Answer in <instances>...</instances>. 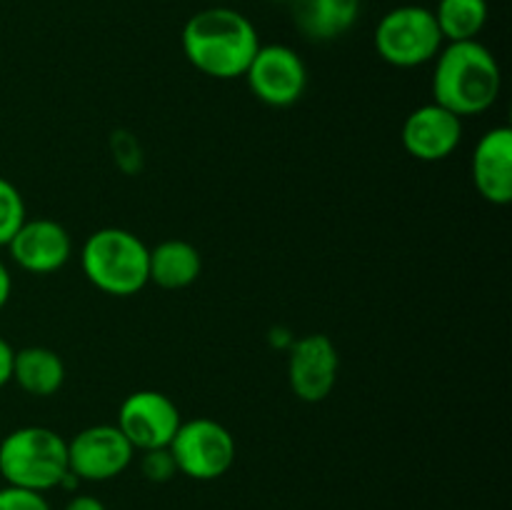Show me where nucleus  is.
<instances>
[{"label": "nucleus", "mask_w": 512, "mask_h": 510, "mask_svg": "<svg viewBox=\"0 0 512 510\" xmlns=\"http://www.w3.org/2000/svg\"><path fill=\"white\" fill-rule=\"evenodd\" d=\"M10 295H13V275H10L8 265L0 260V310L8 305Z\"/></svg>", "instance_id": "nucleus-23"}, {"label": "nucleus", "mask_w": 512, "mask_h": 510, "mask_svg": "<svg viewBox=\"0 0 512 510\" xmlns=\"http://www.w3.org/2000/svg\"><path fill=\"white\" fill-rule=\"evenodd\" d=\"M338 370L340 355L328 335L310 333L290 345L288 383L303 403H323L338 383Z\"/></svg>", "instance_id": "nucleus-10"}, {"label": "nucleus", "mask_w": 512, "mask_h": 510, "mask_svg": "<svg viewBox=\"0 0 512 510\" xmlns=\"http://www.w3.org/2000/svg\"><path fill=\"white\" fill-rule=\"evenodd\" d=\"M13 355V345L5 338H0V388H5L10 378H13Z\"/></svg>", "instance_id": "nucleus-21"}, {"label": "nucleus", "mask_w": 512, "mask_h": 510, "mask_svg": "<svg viewBox=\"0 0 512 510\" xmlns=\"http://www.w3.org/2000/svg\"><path fill=\"white\" fill-rule=\"evenodd\" d=\"M0 510H50V505L43 493L5 485L0 488Z\"/></svg>", "instance_id": "nucleus-20"}, {"label": "nucleus", "mask_w": 512, "mask_h": 510, "mask_svg": "<svg viewBox=\"0 0 512 510\" xmlns=\"http://www.w3.org/2000/svg\"><path fill=\"white\" fill-rule=\"evenodd\" d=\"M293 23L313 43L343 38L360 18V0H290Z\"/></svg>", "instance_id": "nucleus-14"}, {"label": "nucleus", "mask_w": 512, "mask_h": 510, "mask_svg": "<svg viewBox=\"0 0 512 510\" xmlns=\"http://www.w3.org/2000/svg\"><path fill=\"white\" fill-rule=\"evenodd\" d=\"M180 410L173 400L160 390H135L120 403L118 425L133 450H158L168 448L170 440L178 433Z\"/></svg>", "instance_id": "nucleus-8"}, {"label": "nucleus", "mask_w": 512, "mask_h": 510, "mask_svg": "<svg viewBox=\"0 0 512 510\" xmlns=\"http://www.w3.org/2000/svg\"><path fill=\"white\" fill-rule=\"evenodd\" d=\"M63 510H108L105 503L95 495H73V498L65 503Z\"/></svg>", "instance_id": "nucleus-22"}, {"label": "nucleus", "mask_w": 512, "mask_h": 510, "mask_svg": "<svg viewBox=\"0 0 512 510\" xmlns=\"http://www.w3.org/2000/svg\"><path fill=\"white\" fill-rule=\"evenodd\" d=\"M503 88L498 58L480 40L448 43L435 55L433 103L458 118L483 115L498 100Z\"/></svg>", "instance_id": "nucleus-2"}, {"label": "nucleus", "mask_w": 512, "mask_h": 510, "mask_svg": "<svg viewBox=\"0 0 512 510\" xmlns=\"http://www.w3.org/2000/svg\"><path fill=\"white\" fill-rule=\"evenodd\" d=\"M23 393L33 398H50L65 383V363L53 348L45 345H28L15 350L13 378Z\"/></svg>", "instance_id": "nucleus-16"}, {"label": "nucleus", "mask_w": 512, "mask_h": 510, "mask_svg": "<svg viewBox=\"0 0 512 510\" xmlns=\"http://www.w3.org/2000/svg\"><path fill=\"white\" fill-rule=\"evenodd\" d=\"M178 473L193 480H218L233 468L235 438L223 423L213 418L183 420L168 445Z\"/></svg>", "instance_id": "nucleus-6"}, {"label": "nucleus", "mask_w": 512, "mask_h": 510, "mask_svg": "<svg viewBox=\"0 0 512 510\" xmlns=\"http://www.w3.org/2000/svg\"><path fill=\"white\" fill-rule=\"evenodd\" d=\"M18 268L33 275L58 273L73 255V240L60 223L50 218L23 220L5 245Z\"/></svg>", "instance_id": "nucleus-12"}, {"label": "nucleus", "mask_w": 512, "mask_h": 510, "mask_svg": "<svg viewBox=\"0 0 512 510\" xmlns=\"http://www.w3.org/2000/svg\"><path fill=\"white\" fill-rule=\"evenodd\" d=\"M183 55L195 70L215 80L243 78L260 48L255 25L225 5L198 10L180 33Z\"/></svg>", "instance_id": "nucleus-1"}, {"label": "nucleus", "mask_w": 512, "mask_h": 510, "mask_svg": "<svg viewBox=\"0 0 512 510\" xmlns=\"http://www.w3.org/2000/svg\"><path fill=\"white\" fill-rule=\"evenodd\" d=\"M203 273V258L193 243L170 238L150 248L148 255V283L163 290L190 288Z\"/></svg>", "instance_id": "nucleus-15"}, {"label": "nucleus", "mask_w": 512, "mask_h": 510, "mask_svg": "<svg viewBox=\"0 0 512 510\" xmlns=\"http://www.w3.org/2000/svg\"><path fill=\"white\" fill-rule=\"evenodd\" d=\"M375 50L393 68H420L435 60L443 48V35L433 10L425 5H398L375 25Z\"/></svg>", "instance_id": "nucleus-5"}, {"label": "nucleus", "mask_w": 512, "mask_h": 510, "mask_svg": "<svg viewBox=\"0 0 512 510\" xmlns=\"http://www.w3.org/2000/svg\"><path fill=\"white\" fill-rule=\"evenodd\" d=\"M243 78L248 80L250 93L270 108H290L303 98L308 88L305 60L300 58L298 50L283 43H260Z\"/></svg>", "instance_id": "nucleus-7"}, {"label": "nucleus", "mask_w": 512, "mask_h": 510, "mask_svg": "<svg viewBox=\"0 0 512 510\" xmlns=\"http://www.w3.org/2000/svg\"><path fill=\"white\" fill-rule=\"evenodd\" d=\"M140 470H143V475L150 483H168V480L178 473L175 460L168 448L145 450L143 460H140Z\"/></svg>", "instance_id": "nucleus-19"}, {"label": "nucleus", "mask_w": 512, "mask_h": 510, "mask_svg": "<svg viewBox=\"0 0 512 510\" xmlns=\"http://www.w3.org/2000/svg\"><path fill=\"white\" fill-rule=\"evenodd\" d=\"M433 15L445 43L478 40L488 23V0H438Z\"/></svg>", "instance_id": "nucleus-17"}, {"label": "nucleus", "mask_w": 512, "mask_h": 510, "mask_svg": "<svg viewBox=\"0 0 512 510\" xmlns=\"http://www.w3.org/2000/svg\"><path fill=\"white\" fill-rule=\"evenodd\" d=\"M400 140L410 158L440 163L458 150L463 140V118L438 103H425L405 118Z\"/></svg>", "instance_id": "nucleus-11"}, {"label": "nucleus", "mask_w": 512, "mask_h": 510, "mask_svg": "<svg viewBox=\"0 0 512 510\" xmlns=\"http://www.w3.org/2000/svg\"><path fill=\"white\" fill-rule=\"evenodd\" d=\"M475 190L490 205H508L512 200V128L498 125L483 133L473 150Z\"/></svg>", "instance_id": "nucleus-13"}, {"label": "nucleus", "mask_w": 512, "mask_h": 510, "mask_svg": "<svg viewBox=\"0 0 512 510\" xmlns=\"http://www.w3.org/2000/svg\"><path fill=\"white\" fill-rule=\"evenodd\" d=\"M133 445L118 425H90L68 440V468L78 480L105 483L118 478L133 463Z\"/></svg>", "instance_id": "nucleus-9"}, {"label": "nucleus", "mask_w": 512, "mask_h": 510, "mask_svg": "<svg viewBox=\"0 0 512 510\" xmlns=\"http://www.w3.org/2000/svg\"><path fill=\"white\" fill-rule=\"evenodd\" d=\"M150 248L125 228H100L80 248L85 280L100 293L128 298L148 285Z\"/></svg>", "instance_id": "nucleus-3"}, {"label": "nucleus", "mask_w": 512, "mask_h": 510, "mask_svg": "<svg viewBox=\"0 0 512 510\" xmlns=\"http://www.w3.org/2000/svg\"><path fill=\"white\" fill-rule=\"evenodd\" d=\"M25 220V200L20 190L0 175V248L10 243Z\"/></svg>", "instance_id": "nucleus-18"}, {"label": "nucleus", "mask_w": 512, "mask_h": 510, "mask_svg": "<svg viewBox=\"0 0 512 510\" xmlns=\"http://www.w3.org/2000/svg\"><path fill=\"white\" fill-rule=\"evenodd\" d=\"M68 440L45 425H23L0 440V475L5 485L48 493L68 475Z\"/></svg>", "instance_id": "nucleus-4"}]
</instances>
